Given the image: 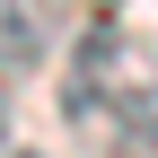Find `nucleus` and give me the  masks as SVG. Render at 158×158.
Segmentation results:
<instances>
[{
	"instance_id": "1",
	"label": "nucleus",
	"mask_w": 158,
	"mask_h": 158,
	"mask_svg": "<svg viewBox=\"0 0 158 158\" xmlns=\"http://www.w3.org/2000/svg\"><path fill=\"white\" fill-rule=\"evenodd\" d=\"M62 114H70V132H97L114 149H158V70L114 18H97L79 35L70 79H62Z\"/></svg>"
},
{
	"instance_id": "2",
	"label": "nucleus",
	"mask_w": 158,
	"mask_h": 158,
	"mask_svg": "<svg viewBox=\"0 0 158 158\" xmlns=\"http://www.w3.org/2000/svg\"><path fill=\"white\" fill-rule=\"evenodd\" d=\"M70 27V0H0V70H35Z\"/></svg>"
}]
</instances>
